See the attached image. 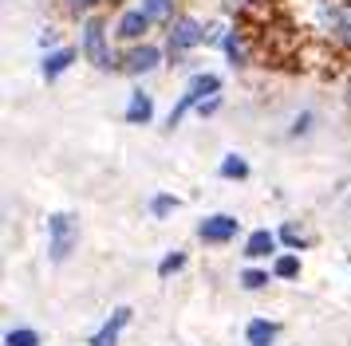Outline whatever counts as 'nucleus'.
Segmentation results:
<instances>
[{"label":"nucleus","mask_w":351,"mask_h":346,"mask_svg":"<svg viewBox=\"0 0 351 346\" xmlns=\"http://www.w3.org/2000/svg\"><path fill=\"white\" fill-rule=\"evenodd\" d=\"M138 8L150 16V24H166V28H170V24L178 20V4L174 0H143Z\"/></svg>","instance_id":"14"},{"label":"nucleus","mask_w":351,"mask_h":346,"mask_svg":"<svg viewBox=\"0 0 351 346\" xmlns=\"http://www.w3.org/2000/svg\"><path fill=\"white\" fill-rule=\"evenodd\" d=\"M272 276H276V280H296V276H300V256H296V252L276 256V260H272Z\"/></svg>","instance_id":"18"},{"label":"nucleus","mask_w":351,"mask_h":346,"mask_svg":"<svg viewBox=\"0 0 351 346\" xmlns=\"http://www.w3.org/2000/svg\"><path fill=\"white\" fill-rule=\"evenodd\" d=\"M217 110H221V98L213 94V98H206V103L197 107V114H202V118H209V114H217Z\"/></svg>","instance_id":"23"},{"label":"nucleus","mask_w":351,"mask_h":346,"mask_svg":"<svg viewBox=\"0 0 351 346\" xmlns=\"http://www.w3.org/2000/svg\"><path fill=\"white\" fill-rule=\"evenodd\" d=\"M186 267V252H170V256H162V264H158V276L162 280H170L174 271H182Z\"/></svg>","instance_id":"21"},{"label":"nucleus","mask_w":351,"mask_h":346,"mask_svg":"<svg viewBox=\"0 0 351 346\" xmlns=\"http://www.w3.org/2000/svg\"><path fill=\"white\" fill-rule=\"evenodd\" d=\"M130 315H134L130 307H114L111 319H107V323L91 334V346H119V334H123V327L130 323Z\"/></svg>","instance_id":"9"},{"label":"nucleus","mask_w":351,"mask_h":346,"mask_svg":"<svg viewBox=\"0 0 351 346\" xmlns=\"http://www.w3.org/2000/svg\"><path fill=\"white\" fill-rule=\"evenodd\" d=\"M154 28L150 24V16L143 8H127V12L119 16V24H114V40H123V44H146V31Z\"/></svg>","instance_id":"8"},{"label":"nucleus","mask_w":351,"mask_h":346,"mask_svg":"<svg viewBox=\"0 0 351 346\" xmlns=\"http://www.w3.org/2000/svg\"><path fill=\"white\" fill-rule=\"evenodd\" d=\"M217 173H221L225 181H245V177H249V161H245L241 154H225L221 165H217Z\"/></svg>","instance_id":"17"},{"label":"nucleus","mask_w":351,"mask_h":346,"mask_svg":"<svg viewBox=\"0 0 351 346\" xmlns=\"http://www.w3.org/2000/svg\"><path fill=\"white\" fill-rule=\"evenodd\" d=\"M71 4V12H87V8H99L103 0H67Z\"/></svg>","instance_id":"24"},{"label":"nucleus","mask_w":351,"mask_h":346,"mask_svg":"<svg viewBox=\"0 0 351 346\" xmlns=\"http://www.w3.org/2000/svg\"><path fill=\"white\" fill-rule=\"evenodd\" d=\"M213 94H221V75H213V71H202V75H193L190 83H186V91H182V98L174 103V110L166 114V126L174 130L190 110H197L206 98H213Z\"/></svg>","instance_id":"1"},{"label":"nucleus","mask_w":351,"mask_h":346,"mask_svg":"<svg viewBox=\"0 0 351 346\" xmlns=\"http://www.w3.org/2000/svg\"><path fill=\"white\" fill-rule=\"evenodd\" d=\"M4 346H40V330L32 327H16L4 334Z\"/></svg>","instance_id":"20"},{"label":"nucleus","mask_w":351,"mask_h":346,"mask_svg":"<svg viewBox=\"0 0 351 346\" xmlns=\"http://www.w3.org/2000/svg\"><path fill=\"white\" fill-rule=\"evenodd\" d=\"M241 232V220L229 217V213H213L197 224V240L202 244H229V240H237Z\"/></svg>","instance_id":"7"},{"label":"nucleus","mask_w":351,"mask_h":346,"mask_svg":"<svg viewBox=\"0 0 351 346\" xmlns=\"http://www.w3.org/2000/svg\"><path fill=\"white\" fill-rule=\"evenodd\" d=\"M75 55H80L75 47H51L48 55H44V79H48V83H56V79H60L67 67L75 63Z\"/></svg>","instance_id":"11"},{"label":"nucleus","mask_w":351,"mask_h":346,"mask_svg":"<svg viewBox=\"0 0 351 346\" xmlns=\"http://www.w3.org/2000/svg\"><path fill=\"white\" fill-rule=\"evenodd\" d=\"M221 47H225V55H229L233 67H245V63H249V47H245V36H241L237 28L221 36Z\"/></svg>","instance_id":"15"},{"label":"nucleus","mask_w":351,"mask_h":346,"mask_svg":"<svg viewBox=\"0 0 351 346\" xmlns=\"http://www.w3.org/2000/svg\"><path fill=\"white\" fill-rule=\"evenodd\" d=\"M280 244H288V248L292 252H300V248H308V244H312V236L304 232L300 224H296V220H285V224H280Z\"/></svg>","instance_id":"16"},{"label":"nucleus","mask_w":351,"mask_h":346,"mask_svg":"<svg viewBox=\"0 0 351 346\" xmlns=\"http://www.w3.org/2000/svg\"><path fill=\"white\" fill-rule=\"evenodd\" d=\"M202 44H209V31L193 16H178L170 24V31H166V55H170V63H182L193 47H202Z\"/></svg>","instance_id":"2"},{"label":"nucleus","mask_w":351,"mask_h":346,"mask_svg":"<svg viewBox=\"0 0 351 346\" xmlns=\"http://www.w3.org/2000/svg\"><path fill=\"white\" fill-rule=\"evenodd\" d=\"M308 122H312V114H308V110H304L300 118H296V122H292V134H304V130H308Z\"/></svg>","instance_id":"25"},{"label":"nucleus","mask_w":351,"mask_h":346,"mask_svg":"<svg viewBox=\"0 0 351 346\" xmlns=\"http://www.w3.org/2000/svg\"><path fill=\"white\" fill-rule=\"evenodd\" d=\"M324 24H328L332 44L351 51V0H332L328 12H324Z\"/></svg>","instance_id":"5"},{"label":"nucleus","mask_w":351,"mask_h":346,"mask_svg":"<svg viewBox=\"0 0 351 346\" xmlns=\"http://www.w3.org/2000/svg\"><path fill=\"white\" fill-rule=\"evenodd\" d=\"M150 118H154V94H146V91H130L127 122H130V126H146Z\"/></svg>","instance_id":"12"},{"label":"nucleus","mask_w":351,"mask_h":346,"mask_svg":"<svg viewBox=\"0 0 351 346\" xmlns=\"http://www.w3.org/2000/svg\"><path fill=\"white\" fill-rule=\"evenodd\" d=\"M272 280H276V276L265 271V267H245V271H241V287H245V291H265Z\"/></svg>","instance_id":"19"},{"label":"nucleus","mask_w":351,"mask_h":346,"mask_svg":"<svg viewBox=\"0 0 351 346\" xmlns=\"http://www.w3.org/2000/svg\"><path fill=\"white\" fill-rule=\"evenodd\" d=\"M348 107H351V83H348Z\"/></svg>","instance_id":"27"},{"label":"nucleus","mask_w":351,"mask_h":346,"mask_svg":"<svg viewBox=\"0 0 351 346\" xmlns=\"http://www.w3.org/2000/svg\"><path fill=\"white\" fill-rule=\"evenodd\" d=\"M276 248H280V236L269 232V228H256V232L245 236V256L249 260H269V256H276Z\"/></svg>","instance_id":"10"},{"label":"nucleus","mask_w":351,"mask_h":346,"mask_svg":"<svg viewBox=\"0 0 351 346\" xmlns=\"http://www.w3.org/2000/svg\"><path fill=\"white\" fill-rule=\"evenodd\" d=\"M75 244H80V220L71 217V213H51L48 217V252H51V260L64 264Z\"/></svg>","instance_id":"4"},{"label":"nucleus","mask_w":351,"mask_h":346,"mask_svg":"<svg viewBox=\"0 0 351 346\" xmlns=\"http://www.w3.org/2000/svg\"><path fill=\"white\" fill-rule=\"evenodd\" d=\"M103 4H119V0H103Z\"/></svg>","instance_id":"28"},{"label":"nucleus","mask_w":351,"mask_h":346,"mask_svg":"<svg viewBox=\"0 0 351 346\" xmlns=\"http://www.w3.org/2000/svg\"><path fill=\"white\" fill-rule=\"evenodd\" d=\"M158 63H162V47H154V44H130V51L123 55V63H119V71L130 75V79H138V75H150Z\"/></svg>","instance_id":"6"},{"label":"nucleus","mask_w":351,"mask_h":346,"mask_svg":"<svg viewBox=\"0 0 351 346\" xmlns=\"http://www.w3.org/2000/svg\"><path fill=\"white\" fill-rule=\"evenodd\" d=\"M83 55H87V63H95L99 71H119V63H123V55L111 51V36H107V24L99 16H91L83 24Z\"/></svg>","instance_id":"3"},{"label":"nucleus","mask_w":351,"mask_h":346,"mask_svg":"<svg viewBox=\"0 0 351 346\" xmlns=\"http://www.w3.org/2000/svg\"><path fill=\"white\" fill-rule=\"evenodd\" d=\"M178 209V197H170V193H158V197H154V201H150V213H154V217H170V213H174Z\"/></svg>","instance_id":"22"},{"label":"nucleus","mask_w":351,"mask_h":346,"mask_svg":"<svg viewBox=\"0 0 351 346\" xmlns=\"http://www.w3.org/2000/svg\"><path fill=\"white\" fill-rule=\"evenodd\" d=\"M56 40H60V36H56V31H44V36H40V47H56Z\"/></svg>","instance_id":"26"},{"label":"nucleus","mask_w":351,"mask_h":346,"mask_svg":"<svg viewBox=\"0 0 351 346\" xmlns=\"http://www.w3.org/2000/svg\"><path fill=\"white\" fill-rule=\"evenodd\" d=\"M276 334H280L276 323H269V319H253V323L245 327V343L249 346H272L276 343Z\"/></svg>","instance_id":"13"}]
</instances>
